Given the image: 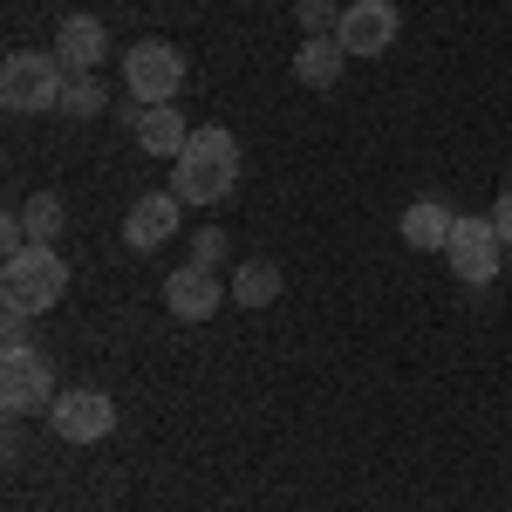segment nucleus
Here are the masks:
<instances>
[{
    "label": "nucleus",
    "mask_w": 512,
    "mask_h": 512,
    "mask_svg": "<svg viewBox=\"0 0 512 512\" xmlns=\"http://www.w3.org/2000/svg\"><path fill=\"white\" fill-rule=\"evenodd\" d=\"M233 185H239V137L219 123L192 130L185 158H171V192L185 205H219V198H233Z\"/></svg>",
    "instance_id": "obj_1"
},
{
    "label": "nucleus",
    "mask_w": 512,
    "mask_h": 512,
    "mask_svg": "<svg viewBox=\"0 0 512 512\" xmlns=\"http://www.w3.org/2000/svg\"><path fill=\"white\" fill-rule=\"evenodd\" d=\"M62 294H69V260H62L55 246H21V253H7V267H0V308L35 321V315H48Z\"/></svg>",
    "instance_id": "obj_2"
},
{
    "label": "nucleus",
    "mask_w": 512,
    "mask_h": 512,
    "mask_svg": "<svg viewBox=\"0 0 512 512\" xmlns=\"http://www.w3.org/2000/svg\"><path fill=\"white\" fill-rule=\"evenodd\" d=\"M62 89H69V69L55 62V48H14L0 62V103L14 117H35V110H62Z\"/></svg>",
    "instance_id": "obj_3"
},
{
    "label": "nucleus",
    "mask_w": 512,
    "mask_h": 512,
    "mask_svg": "<svg viewBox=\"0 0 512 512\" xmlns=\"http://www.w3.org/2000/svg\"><path fill=\"white\" fill-rule=\"evenodd\" d=\"M123 82H130V96H137L144 110H158V103H171V96L185 89V55H178L171 41H137V48L123 55Z\"/></svg>",
    "instance_id": "obj_4"
},
{
    "label": "nucleus",
    "mask_w": 512,
    "mask_h": 512,
    "mask_svg": "<svg viewBox=\"0 0 512 512\" xmlns=\"http://www.w3.org/2000/svg\"><path fill=\"white\" fill-rule=\"evenodd\" d=\"M499 253H506V239H499V226H492V212H485V219H478V212H465V219L451 226V246H444L451 274L472 280V287L499 280Z\"/></svg>",
    "instance_id": "obj_5"
},
{
    "label": "nucleus",
    "mask_w": 512,
    "mask_h": 512,
    "mask_svg": "<svg viewBox=\"0 0 512 512\" xmlns=\"http://www.w3.org/2000/svg\"><path fill=\"white\" fill-rule=\"evenodd\" d=\"M55 369H48V355L41 349H7L0 355V403L14 410V417H28V410H48L55 403Z\"/></svg>",
    "instance_id": "obj_6"
},
{
    "label": "nucleus",
    "mask_w": 512,
    "mask_h": 512,
    "mask_svg": "<svg viewBox=\"0 0 512 512\" xmlns=\"http://www.w3.org/2000/svg\"><path fill=\"white\" fill-rule=\"evenodd\" d=\"M48 424L62 444H103V437L117 431V403L103 390H62L48 403Z\"/></svg>",
    "instance_id": "obj_7"
},
{
    "label": "nucleus",
    "mask_w": 512,
    "mask_h": 512,
    "mask_svg": "<svg viewBox=\"0 0 512 512\" xmlns=\"http://www.w3.org/2000/svg\"><path fill=\"white\" fill-rule=\"evenodd\" d=\"M178 205H185L178 192H144L130 205V219H123V246L130 253H158L164 239L178 233Z\"/></svg>",
    "instance_id": "obj_8"
},
{
    "label": "nucleus",
    "mask_w": 512,
    "mask_h": 512,
    "mask_svg": "<svg viewBox=\"0 0 512 512\" xmlns=\"http://www.w3.org/2000/svg\"><path fill=\"white\" fill-rule=\"evenodd\" d=\"M335 41H342L349 55H383V48L396 41V7L390 0H355V7H342Z\"/></svg>",
    "instance_id": "obj_9"
},
{
    "label": "nucleus",
    "mask_w": 512,
    "mask_h": 512,
    "mask_svg": "<svg viewBox=\"0 0 512 512\" xmlns=\"http://www.w3.org/2000/svg\"><path fill=\"white\" fill-rule=\"evenodd\" d=\"M103 55H110V35H103L96 14H69V21L55 28V62H62L69 76H96Z\"/></svg>",
    "instance_id": "obj_10"
},
{
    "label": "nucleus",
    "mask_w": 512,
    "mask_h": 512,
    "mask_svg": "<svg viewBox=\"0 0 512 512\" xmlns=\"http://www.w3.org/2000/svg\"><path fill=\"white\" fill-rule=\"evenodd\" d=\"M451 226H458V212L437 192L403 205V246H417V253H444V246H451Z\"/></svg>",
    "instance_id": "obj_11"
},
{
    "label": "nucleus",
    "mask_w": 512,
    "mask_h": 512,
    "mask_svg": "<svg viewBox=\"0 0 512 512\" xmlns=\"http://www.w3.org/2000/svg\"><path fill=\"white\" fill-rule=\"evenodd\" d=\"M164 308L178 321H205V315H219V280H212V267H178V274L164 280Z\"/></svg>",
    "instance_id": "obj_12"
},
{
    "label": "nucleus",
    "mask_w": 512,
    "mask_h": 512,
    "mask_svg": "<svg viewBox=\"0 0 512 512\" xmlns=\"http://www.w3.org/2000/svg\"><path fill=\"white\" fill-rule=\"evenodd\" d=\"M342 62H349V48H342L335 35H308L301 48H294V82L321 96V89H335V82H342Z\"/></svg>",
    "instance_id": "obj_13"
},
{
    "label": "nucleus",
    "mask_w": 512,
    "mask_h": 512,
    "mask_svg": "<svg viewBox=\"0 0 512 512\" xmlns=\"http://www.w3.org/2000/svg\"><path fill=\"white\" fill-rule=\"evenodd\" d=\"M137 144H144L151 158H185V144H192V123L178 117L171 103H158V110H137Z\"/></svg>",
    "instance_id": "obj_14"
},
{
    "label": "nucleus",
    "mask_w": 512,
    "mask_h": 512,
    "mask_svg": "<svg viewBox=\"0 0 512 512\" xmlns=\"http://www.w3.org/2000/svg\"><path fill=\"white\" fill-rule=\"evenodd\" d=\"M233 301H239V308H253V315H260L267 301H280V267H274V260H246V267L233 274Z\"/></svg>",
    "instance_id": "obj_15"
},
{
    "label": "nucleus",
    "mask_w": 512,
    "mask_h": 512,
    "mask_svg": "<svg viewBox=\"0 0 512 512\" xmlns=\"http://www.w3.org/2000/svg\"><path fill=\"white\" fill-rule=\"evenodd\" d=\"M21 226H28V246H55V233H62V198L35 192L21 205Z\"/></svg>",
    "instance_id": "obj_16"
},
{
    "label": "nucleus",
    "mask_w": 512,
    "mask_h": 512,
    "mask_svg": "<svg viewBox=\"0 0 512 512\" xmlns=\"http://www.w3.org/2000/svg\"><path fill=\"white\" fill-rule=\"evenodd\" d=\"M103 110V82L96 76H69V89H62V117H96Z\"/></svg>",
    "instance_id": "obj_17"
},
{
    "label": "nucleus",
    "mask_w": 512,
    "mask_h": 512,
    "mask_svg": "<svg viewBox=\"0 0 512 512\" xmlns=\"http://www.w3.org/2000/svg\"><path fill=\"white\" fill-rule=\"evenodd\" d=\"M294 14H301L308 35H335V28H342V7H335V0H294Z\"/></svg>",
    "instance_id": "obj_18"
},
{
    "label": "nucleus",
    "mask_w": 512,
    "mask_h": 512,
    "mask_svg": "<svg viewBox=\"0 0 512 512\" xmlns=\"http://www.w3.org/2000/svg\"><path fill=\"white\" fill-rule=\"evenodd\" d=\"M219 253H226V233H219V226H212V233H198V246H192V260H198V267H212Z\"/></svg>",
    "instance_id": "obj_19"
},
{
    "label": "nucleus",
    "mask_w": 512,
    "mask_h": 512,
    "mask_svg": "<svg viewBox=\"0 0 512 512\" xmlns=\"http://www.w3.org/2000/svg\"><path fill=\"white\" fill-rule=\"evenodd\" d=\"M492 226H499V239H506V253H512V192L492 205Z\"/></svg>",
    "instance_id": "obj_20"
}]
</instances>
